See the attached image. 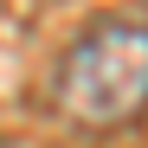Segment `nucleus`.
I'll return each instance as SVG.
<instances>
[{"instance_id": "1", "label": "nucleus", "mask_w": 148, "mask_h": 148, "mask_svg": "<svg viewBox=\"0 0 148 148\" xmlns=\"http://www.w3.org/2000/svg\"><path fill=\"white\" fill-rule=\"evenodd\" d=\"M52 110L90 135L135 129L148 116V19H129V13L90 19L58 58Z\"/></svg>"}, {"instance_id": "2", "label": "nucleus", "mask_w": 148, "mask_h": 148, "mask_svg": "<svg viewBox=\"0 0 148 148\" xmlns=\"http://www.w3.org/2000/svg\"><path fill=\"white\" fill-rule=\"evenodd\" d=\"M0 148H19V142H7V135H0Z\"/></svg>"}]
</instances>
